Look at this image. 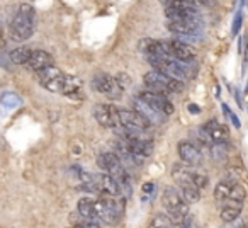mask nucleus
Returning a JSON list of instances; mask_svg holds the SVG:
<instances>
[{"label": "nucleus", "instance_id": "31", "mask_svg": "<svg viewBox=\"0 0 248 228\" xmlns=\"http://www.w3.org/2000/svg\"><path fill=\"white\" fill-rule=\"evenodd\" d=\"M223 109H224V113H226L228 116H230V119H231V121H233L234 128H240L241 125H240V119L236 118V114H234V113H231V111H230V107H228L226 104H223Z\"/></svg>", "mask_w": 248, "mask_h": 228}, {"label": "nucleus", "instance_id": "13", "mask_svg": "<svg viewBox=\"0 0 248 228\" xmlns=\"http://www.w3.org/2000/svg\"><path fill=\"white\" fill-rule=\"evenodd\" d=\"M133 107H135L136 113L141 114L143 118H145L150 125H162L167 118V114L160 113V111H156L155 107H152L150 104H146L141 97H138V99L133 100Z\"/></svg>", "mask_w": 248, "mask_h": 228}, {"label": "nucleus", "instance_id": "35", "mask_svg": "<svg viewBox=\"0 0 248 228\" xmlns=\"http://www.w3.org/2000/svg\"><path fill=\"white\" fill-rule=\"evenodd\" d=\"M4 46H5V38H4V31L0 28V51L4 49Z\"/></svg>", "mask_w": 248, "mask_h": 228}, {"label": "nucleus", "instance_id": "23", "mask_svg": "<svg viewBox=\"0 0 248 228\" xmlns=\"http://www.w3.org/2000/svg\"><path fill=\"white\" fill-rule=\"evenodd\" d=\"M233 184L234 182H231V180H221V182L214 187V197H216V201L223 203V201L230 196V191H231V187H233Z\"/></svg>", "mask_w": 248, "mask_h": 228}, {"label": "nucleus", "instance_id": "18", "mask_svg": "<svg viewBox=\"0 0 248 228\" xmlns=\"http://www.w3.org/2000/svg\"><path fill=\"white\" fill-rule=\"evenodd\" d=\"M100 180V193H106L109 196H119L121 194V184L117 182L116 177H112L110 174H99Z\"/></svg>", "mask_w": 248, "mask_h": 228}, {"label": "nucleus", "instance_id": "17", "mask_svg": "<svg viewBox=\"0 0 248 228\" xmlns=\"http://www.w3.org/2000/svg\"><path fill=\"white\" fill-rule=\"evenodd\" d=\"M204 130H206L207 135L211 136V140L216 143H228V140H230V131H228V128L223 123L216 121V119H211V121L204 126Z\"/></svg>", "mask_w": 248, "mask_h": 228}, {"label": "nucleus", "instance_id": "11", "mask_svg": "<svg viewBox=\"0 0 248 228\" xmlns=\"http://www.w3.org/2000/svg\"><path fill=\"white\" fill-rule=\"evenodd\" d=\"M177 153H179L180 160H182L186 165H189L190 169L202 165V153L199 152V148H197L194 143L180 142L179 147H177Z\"/></svg>", "mask_w": 248, "mask_h": 228}, {"label": "nucleus", "instance_id": "30", "mask_svg": "<svg viewBox=\"0 0 248 228\" xmlns=\"http://www.w3.org/2000/svg\"><path fill=\"white\" fill-rule=\"evenodd\" d=\"M241 22H243V14H241V11H240L236 16H234L233 28H231V33H233V36H236L238 33H240V29H241Z\"/></svg>", "mask_w": 248, "mask_h": 228}, {"label": "nucleus", "instance_id": "22", "mask_svg": "<svg viewBox=\"0 0 248 228\" xmlns=\"http://www.w3.org/2000/svg\"><path fill=\"white\" fill-rule=\"evenodd\" d=\"M31 53H32V49L28 48V46H19V48L12 49L9 58H11V62L14 63V65H26L29 56H31Z\"/></svg>", "mask_w": 248, "mask_h": 228}, {"label": "nucleus", "instance_id": "29", "mask_svg": "<svg viewBox=\"0 0 248 228\" xmlns=\"http://www.w3.org/2000/svg\"><path fill=\"white\" fill-rule=\"evenodd\" d=\"M192 179H194V182H196V186L199 187V189H204V187H207V184H209L207 176L197 174V172H194V170H192Z\"/></svg>", "mask_w": 248, "mask_h": 228}, {"label": "nucleus", "instance_id": "26", "mask_svg": "<svg viewBox=\"0 0 248 228\" xmlns=\"http://www.w3.org/2000/svg\"><path fill=\"white\" fill-rule=\"evenodd\" d=\"M0 104L5 107H17L21 106V97L16 92H4L0 96Z\"/></svg>", "mask_w": 248, "mask_h": 228}, {"label": "nucleus", "instance_id": "15", "mask_svg": "<svg viewBox=\"0 0 248 228\" xmlns=\"http://www.w3.org/2000/svg\"><path fill=\"white\" fill-rule=\"evenodd\" d=\"M53 65V56L48 51H43V49H32L31 56H29L28 63H26V68L32 70V72H39V70L46 68V66Z\"/></svg>", "mask_w": 248, "mask_h": 228}, {"label": "nucleus", "instance_id": "34", "mask_svg": "<svg viewBox=\"0 0 248 228\" xmlns=\"http://www.w3.org/2000/svg\"><path fill=\"white\" fill-rule=\"evenodd\" d=\"M189 111H190V114H199L201 113L199 106H196V104H189Z\"/></svg>", "mask_w": 248, "mask_h": 228}, {"label": "nucleus", "instance_id": "25", "mask_svg": "<svg viewBox=\"0 0 248 228\" xmlns=\"http://www.w3.org/2000/svg\"><path fill=\"white\" fill-rule=\"evenodd\" d=\"M228 155V148H226V143H211V157H213L216 162L219 160H224Z\"/></svg>", "mask_w": 248, "mask_h": 228}, {"label": "nucleus", "instance_id": "2", "mask_svg": "<svg viewBox=\"0 0 248 228\" xmlns=\"http://www.w3.org/2000/svg\"><path fill=\"white\" fill-rule=\"evenodd\" d=\"M36 9L31 4H22L19 12L11 22V36L16 41H26L34 33Z\"/></svg>", "mask_w": 248, "mask_h": 228}, {"label": "nucleus", "instance_id": "7", "mask_svg": "<svg viewBox=\"0 0 248 228\" xmlns=\"http://www.w3.org/2000/svg\"><path fill=\"white\" fill-rule=\"evenodd\" d=\"M119 126L131 135L141 136L150 128V123L135 109H119Z\"/></svg>", "mask_w": 248, "mask_h": 228}, {"label": "nucleus", "instance_id": "3", "mask_svg": "<svg viewBox=\"0 0 248 228\" xmlns=\"http://www.w3.org/2000/svg\"><path fill=\"white\" fill-rule=\"evenodd\" d=\"M162 203L173 223L182 227V221L189 216V203L184 199L182 193H179V189L175 187H165L162 194Z\"/></svg>", "mask_w": 248, "mask_h": 228}, {"label": "nucleus", "instance_id": "21", "mask_svg": "<svg viewBox=\"0 0 248 228\" xmlns=\"http://www.w3.org/2000/svg\"><path fill=\"white\" fill-rule=\"evenodd\" d=\"M80 87H82L80 79L72 77V75H66L65 82H63V87H62V94H63V96L73 97V96H77V94L80 92Z\"/></svg>", "mask_w": 248, "mask_h": 228}, {"label": "nucleus", "instance_id": "14", "mask_svg": "<svg viewBox=\"0 0 248 228\" xmlns=\"http://www.w3.org/2000/svg\"><path fill=\"white\" fill-rule=\"evenodd\" d=\"M163 46H165V56H172L180 62H192L196 56L189 46L180 41H163Z\"/></svg>", "mask_w": 248, "mask_h": 228}, {"label": "nucleus", "instance_id": "20", "mask_svg": "<svg viewBox=\"0 0 248 228\" xmlns=\"http://www.w3.org/2000/svg\"><path fill=\"white\" fill-rule=\"evenodd\" d=\"M65 73L62 72L60 68H56V66H46V68L39 70L38 72V77H39V82H41V85H48V83L55 82L56 79H60V77H63Z\"/></svg>", "mask_w": 248, "mask_h": 228}, {"label": "nucleus", "instance_id": "27", "mask_svg": "<svg viewBox=\"0 0 248 228\" xmlns=\"http://www.w3.org/2000/svg\"><path fill=\"white\" fill-rule=\"evenodd\" d=\"M245 197H247V191H245V187L241 186V184H233V187H231V191H230V196H228L226 199H234V201H241V203H245Z\"/></svg>", "mask_w": 248, "mask_h": 228}, {"label": "nucleus", "instance_id": "8", "mask_svg": "<svg viewBox=\"0 0 248 228\" xmlns=\"http://www.w3.org/2000/svg\"><path fill=\"white\" fill-rule=\"evenodd\" d=\"M114 196H102L97 201H93V208H95V214L100 221L107 225H114L121 216V206L112 199Z\"/></svg>", "mask_w": 248, "mask_h": 228}, {"label": "nucleus", "instance_id": "32", "mask_svg": "<svg viewBox=\"0 0 248 228\" xmlns=\"http://www.w3.org/2000/svg\"><path fill=\"white\" fill-rule=\"evenodd\" d=\"M141 191H143V194H145V196H153V191H155V184H153V182L143 184Z\"/></svg>", "mask_w": 248, "mask_h": 228}, {"label": "nucleus", "instance_id": "9", "mask_svg": "<svg viewBox=\"0 0 248 228\" xmlns=\"http://www.w3.org/2000/svg\"><path fill=\"white\" fill-rule=\"evenodd\" d=\"M92 83L99 92L109 96L110 99H119L123 94V87L117 83L116 77L107 75V73H95L92 79Z\"/></svg>", "mask_w": 248, "mask_h": 228}, {"label": "nucleus", "instance_id": "4", "mask_svg": "<svg viewBox=\"0 0 248 228\" xmlns=\"http://www.w3.org/2000/svg\"><path fill=\"white\" fill-rule=\"evenodd\" d=\"M172 177L180 187L184 199L189 204H194L201 199V189L196 186L192 179V169L189 165H182V163H175L172 167Z\"/></svg>", "mask_w": 248, "mask_h": 228}, {"label": "nucleus", "instance_id": "19", "mask_svg": "<svg viewBox=\"0 0 248 228\" xmlns=\"http://www.w3.org/2000/svg\"><path fill=\"white\" fill-rule=\"evenodd\" d=\"M93 201L95 199H92V197H82V199L78 201V204H77V211H78L80 216L85 218V220L99 221V218H97V214H95V208H93Z\"/></svg>", "mask_w": 248, "mask_h": 228}, {"label": "nucleus", "instance_id": "24", "mask_svg": "<svg viewBox=\"0 0 248 228\" xmlns=\"http://www.w3.org/2000/svg\"><path fill=\"white\" fill-rule=\"evenodd\" d=\"M150 225L152 227H158V228H169V227H175V223H173V220L169 216V214H163V213H158L155 214V216L152 218V221H150Z\"/></svg>", "mask_w": 248, "mask_h": 228}, {"label": "nucleus", "instance_id": "1", "mask_svg": "<svg viewBox=\"0 0 248 228\" xmlns=\"http://www.w3.org/2000/svg\"><path fill=\"white\" fill-rule=\"evenodd\" d=\"M146 60L155 70L167 73V75L173 77V79L187 80L194 79L197 75V66L192 65V62H180V60L165 55H148Z\"/></svg>", "mask_w": 248, "mask_h": 228}, {"label": "nucleus", "instance_id": "10", "mask_svg": "<svg viewBox=\"0 0 248 228\" xmlns=\"http://www.w3.org/2000/svg\"><path fill=\"white\" fill-rule=\"evenodd\" d=\"M93 116L97 123L104 128H119V109H116L110 104H97L93 107Z\"/></svg>", "mask_w": 248, "mask_h": 228}, {"label": "nucleus", "instance_id": "12", "mask_svg": "<svg viewBox=\"0 0 248 228\" xmlns=\"http://www.w3.org/2000/svg\"><path fill=\"white\" fill-rule=\"evenodd\" d=\"M140 97H141L146 104H150L152 107H155L156 111L167 114V116H170V114L173 113V104L167 99L165 94L155 92V90H145V92L140 94Z\"/></svg>", "mask_w": 248, "mask_h": 228}, {"label": "nucleus", "instance_id": "28", "mask_svg": "<svg viewBox=\"0 0 248 228\" xmlns=\"http://www.w3.org/2000/svg\"><path fill=\"white\" fill-rule=\"evenodd\" d=\"M116 80H117V83H119V85L123 87V90H124V89H128V87L133 83L131 77H129L126 72H121V73H117V75H116Z\"/></svg>", "mask_w": 248, "mask_h": 228}, {"label": "nucleus", "instance_id": "5", "mask_svg": "<svg viewBox=\"0 0 248 228\" xmlns=\"http://www.w3.org/2000/svg\"><path fill=\"white\" fill-rule=\"evenodd\" d=\"M145 83L155 92H162V94H169V92H182L184 90V82L179 79H173V77L167 75L163 72L158 70H153L148 72L143 77Z\"/></svg>", "mask_w": 248, "mask_h": 228}, {"label": "nucleus", "instance_id": "16", "mask_svg": "<svg viewBox=\"0 0 248 228\" xmlns=\"http://www.w3.org/2000/svg\"><path fill=\"white\" fill-rule=\"evenodd\" d=\"M241 210H243V203H241V201L224 199L223 206H221V220H223L224 223H233L241 214Z\"/></svg>", "mask_w": 248, "mask_h": 228}, {"label": "nucleus", "instance_id": "6", "mask_svg": "<svg viewBox=\"0 0 248 228\" xmlns=\"http://www.w3.org/2000/svg\"><path fill=\"white\" fill-rule=\"evenodd\" d=\"M97 165H99V169H102L104 172L116 177L117 182H119L121 186H128L126 167L123 165V162H121L119 157H117L116 153L104 152V153H100V155H97Z\"/></svg>", "mask_w": 248, "mask_h": 228}, {"label": "nucleus", "instance_id": "33", "mask_svg": "<svg viewBox=\"0 0 248 228\" xmlns=\"http://www.w3.org/2000/svg\"><path fill=\"white\" fill-rule=\"evenodd\" d=\"M189 2L194 5H213L216 0H189Z\"/></svg>", "mask_w": 248, "mask_h": 228}]
</instances>
